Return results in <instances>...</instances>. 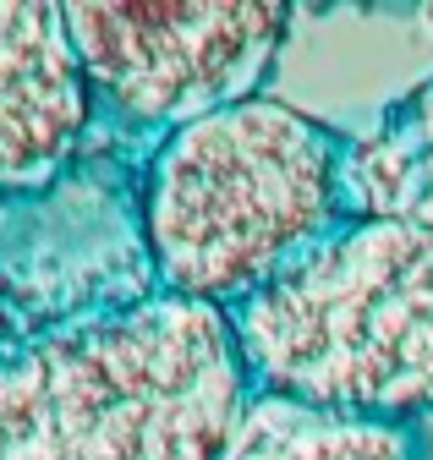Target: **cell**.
<instances>
[{
	"label": "cell",
	"mask_w": 433,
	"mask_h": 460,
	"mask_svg": "<svg viewBox=\"0 0 433 460\" xmlns=\"http://www.w3.org/2000/svg\"><path fill=\"white\" fill-rule=\"evenodd\" d=\"M252 406L231 318L159 296L0 362V460H231Z\"/></svg>",
	"instance_id": "1"
},
{
	"label": "cell",
	"mask_w": 433,
	"mask_h": 460,
	"mask_svg": "<svg viewBox=\"0 0 433 460\" xmlns=\"http://www.w3.org/2000/svg\"><path fill=\"white\" fill-rule=\"evenodd\" d=\"M252 394L417 422L433 411V230L357 214L225 313Z\"/></svg>",
	"instance_id": "3"
},
{
	"label": "cell",
	"mask_w": 433,
	"mask_h": 460,
	"mask_svg": "<svg viewBox=\"0 0 433 460\" xmlns=\"http://www.w3.org/2000/svg\"><path fill=\"white\" fill-rule=\"evenodd\" d=\"M159 296L143 154L93 137L49 187L0 198V318L12 345L110 323Z\"/></svg>",
	"instance_id": "5"
},
{
	"label": "cell",
	"mask_w": 433,
	"mask_h": 460,
	"mask_svg": "<svg viewBox=\"0 0 433 460\" xmlns=\"http://www.w3.org/2000/svg\"><path fill=\"white\" fill-rule=\"evenodd\" d=\"M6 351H12V329H6V318H0V362H6Z\"/></svg>",
	"instance_id": "9"
},
{
	"label": "cell",
	"mask_w": 433,
	"mask_h": 460,
	"mask_svg": "<svg viewBox=\"0 0 433 460\" xmlns=\"http://www.w3.org/2000/svg\"><path fill=\"white\" fill-rule=\"evenodd\" d=\"M231 460H433L417 422L335 417L252 394Z\"/></svg>",
	"instance_id": "8"
},
{
	"label": "cell",
	"mask_w": 433,
	"mask_h": 460,
	"mask_svg": "<svg viewBox=\"0 0 433 460\" xmlns=\"http://www.w3.org/2000/svg\"><path fill=\"white\" fill-rule=\"evenodd\" d=\"M93 143V99L66 6H0V198L39 192Z\"/></svg>",
	"instance_id": "6"
},
{
	"label": "cell",
	"mask_w": 433,
	"mask_h": 460,
	"mask_svg": "<svg viewBox=\"0 0 433 460\" xmlns=\"http://www.w3.org/2000/svg\"><path fill=\"white\" fill-rule=\"evenodd\" d=\"M351 192L362 214L433 230V72L351 137Z\"/></svg>",
	"instance_id": "7"
},
{
	"label": "cell",
	"mask_w": 433,
	"mask_h": 460,
	"mask_svg": "<svg viewBox=\"0 0 433 460\" xmlns=\"http://www.w3.org/2000/svg\"><path fill=\"white\" fill-rule=\"evenodd\" d=\"M351 137L286 99H242L143 154V230L165 296L231 313L357 219Z\"/></svg>",
	"instance_id": "2"
},
{
	"label": "cell",
	"mask_w": 433,
	"mask_h": 460,
	"mask_svg": "<svg viewBox=\"0 0 433 460\" xmlns=\"http://www.w3.org/2000/svg\"><path fill=\"white\" fill-rule=\"evenodd\" d=\"M66 33L93 99V137L148 154L171 132L258 99L275 72L291 6L198 0V6H66Z\"/></svg>",
	"instance_id": "4"
}]
</instances>
